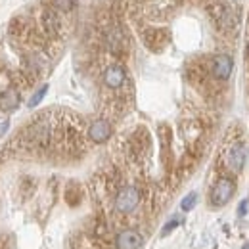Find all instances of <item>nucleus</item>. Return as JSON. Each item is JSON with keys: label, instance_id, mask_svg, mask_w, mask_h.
Returning a JSON list of instances; mask_svg holds the SVG:
<instances>
[{"label": "nucleus", "instance_id": "1", "mask_svg": "<svg viewBox=\"0 0 249 249\" xmlns=\"http://www.w3.org/2000/svg\"><path fill=\"white\" fill-rule=\"evenodd\" d=\"M234 192H236L234 180L228 178V177H222V178H218L217 182H215V186L211 190L209 203H211L213 207H222V205H226V203L232 199Z\"/></svg>", "mask_w": 249, "mask_h": 249}, {"label": "nucleus", "instance_id": "2", "mask_svg": "<svg viewBox=\"0 0 249 249\" xmlns=\"http://www.w3.org/2000/svg\"><path fill=\"white\" fill-rule=\"evenodd\" d=\"M140 203V190L134 186H124L115 196V211L117 213H132Z\"/></svg>", "mask_w": 249, "mask_h": 249}, {"label": "nucleus", "instance_id": "3", "mask_svg": "<svg viewBox=\"0 0 249 249\" xmlns=\"http://www.w3.org/2000/svg\"><path fill=\"white\" fill-rule=\"evenodd\" d=\"M246 161H248V148H246L244 142H236V144H232V146L226 150L224 163H226L228 171H232V173H240V171L244 169Z\"/></svg>", "mask_w": 249, "mask_h": 249}, {"label": "nucleus", "instance_id": "4", "mask_svg": "<svg viewBox=\"0 0 249 249\" xmlns=\"http://www.w3.org/2000/svg\"><path fill=\"white\" fill-rule=\"evenodd\" d=\"M232 69H234V62L228 54H217L211 60V73L218 81H226L232 75Z\"/></svg>", "mask_w": 249, "mask_h": 249}, {"label": "nucleus", "instance_id": "5", "mask_svg": "<svg viewBox=\"0 0 249 249\" xmlns=\"http://www.w3.org/2000/svg\"><path fill=\"white\" fill-rule=\"evenodd\" d=\"M142 246H144V238L138 230L126 228L123 232H119L115 238V248L117 249H140Z\"/></svg>", "mask_w": 249, "mask_h": 249}, {"label": "nucleus", "instance_id": "6", "mask_svg": "<svg viewBox=\"0 0 249 249\" xmlns=\"http://www.w3.org/2000/svg\"><path fill=\"white\" fill-rule=\"evenodd\" d=\"M111 132H113L111 123L106 121V119H96V121L89 126V136H90V140L96 142V144H104V142H107L109 136H111Z\"/></svg>", "mask_w": 249, "mask_h": 249}, {"label": "nucleus", "instance_id": "7", "mask_svg": "<svg viewBox=\"0 0 249 249\" xmlns=\"http://www.w3.org/2000/svg\"><path fill=\"white\" fill-rule=\"evenodd\" d=\"M124 81H126V71H124L123 65H117V63L115 65H109L106 69V73H104V83H106L107 89L117 90V89L123 87Z\"/></svg>", "mask_w": 249, "mask_h": 249}, {"label": "nucleus", "instance_id": "8", "mask_svg": "<svg viewBox=\"0 0 249 249\" xmlns=\"http://www.w3.org/2000/svg\"><path fill=\"white\" fill-rule=\"evenodd\" d=\"M18 104H19V92L14 90V89L6 90V92L0 96V106H2V109H8V111H10V109H16Z\"/></svg>", "mask_w": 249, "mask_h": 249}, {"label": "nucleus", "instance_id": "9", "mask_svg": "<svg viewBox=\"0 0 249 249\" xmlns=\"http://www.w3.org/2000/svg\"><path fill=\"white\" fill-rule=\"evenodd\" d=\"M42 23L46 27L48 35H56L58 29H60V21H58V16L52 12V10H46L44 16H42Z\"/></svg>", "mask_w": 249, "mask_h": 249}, {"label": "nucleus", "instance_id": "10", "mask_svg": "<svg viewBox=\"0 0 249 249\" xmlns=\"http://www.w3.org/2000/svg\"><path fill=\"white\" fill-rule=\"evenodd\" d=\"M107 42H109V46H111L113 52H121L124 48V36L121 35L119 29H113V31L107 35Z\"/></svg>", "mask_w": 249, "mask_h": 249}, {"label": "nucleus", "instance_id": "11", "mask_svg": "<svg viewBox=\"0 0 249 249\" xmlns=\"http://www.w3.org/2000/svg\"><path fill=\"white\" fill-rule=\"evenodd\" d=\"M46 92H48V87H46V85H42V87H40V89H38V90H36V92L31 96V100H29V104H27V106H29V107H35V106H38V104L42 102V98L46 96Z\"/></svg>", "mask_w": 249, "mask_h": 249}, {"label": "nucleus", "instance_id": "12", "mask_svg": "<svg viewBox=\"0 0 249 249\" xmlns=\"http://www.w3.org/2000/svg\"><path fill=\"white\" fill-rule=\"evenodd\" d=\"M77 6V0H54V8L60 12H71Z\"/></svg>", "mask_w": 249, "mask_h": 249}, {"label": "nucleus", "instance_id": "13", "mask_svg": "<svg viewBox=\"0 0 249 249\" xmlns=\"http://www.w3.org/2000/svg\"><path fill=\"white\" fill-rule=\"evenodd\" d=\"M196 201H197V194H194V192L188 194L186 197L182 199V203H180V209H182V211H190V209L196 205Z\"/></svg>", "mask_w": 249, "mask_h": 249}, {"label": "nucleus", "instance_id": "14", "mask_svg": "<svg viewBox=\"0 0 249 249\" xmlns=\"http://www.w3.org/2000/svg\"><path fill=\"white\" fill-rule=\"evenodd\" d=\"M178 222H180V220H178V218H173V220H171V222H169V224H165V228H163V230H161V236H167V234H169V232H173V230H175V228H177V226H178Z\"/></svg>", "mask_w": 249, "mask_h": 249}, {"label": "nucleus", "instance_id": "15", "mask_svg": "<svg viewBox=\"0 0 249 249\" xmlns=\"http://www.w3.org/2000/svg\"><path fill=\"white\" fill-rule=\"evenodd\" d=\"M246 213H248V199H244V201L240 203V207H238V215H240V217H244Z\"/></svg>", "mask_w": 249, "mask_h": 249}, {"label": "nucleus", "instance_id": "16", "mask_svg": "<svg viewBox=\"0 0 249 249\" xmlns=\"http://www.w3.org/2000/svg\"><path fill=\"white\" fill-rule=\"evenodd\" d=\"M8 126H10V123H8V121H2V123H0V136H2V134L8 130Z\"/></svg>", "mask_w": 249, "mask_h": 249}, {"label": "nucleus", "instance_id": "17", "mask_svg": "<svg viewBox=\"0 0 249 249\" xmlns=\"http://www.w3.org/2000/svg\"><path fill=\"white\" fill-rule=\"evenodd\" d=\"M248 54H249V42H248Z\"/></svg>", "mask_w": 249, "mask_h": 249}]
</instances>
